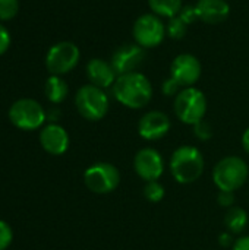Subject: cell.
I'll return each mask as SVG.
<instances>
[{
    "label": "cell",
    "mask_w": 249,
    "mask_h": 250,
    "mask_svg": "<svg viewBox=\"0 0 249 250\" xmlns=\"http://www.w3.org/2000/svg\"><path fill=\"white\" fill-rule=\"evenodd\" d=\"M113 97L122 105L138 110L144 108L153 98V85L141 72L119 75L112 86Z\"/></svg>",
    "instance_id": "obj_1"
},
{
    "label": "cell",
    "mask_w": 249,
    "mask_h": 250,
    "mask_svg": "<svg viewBox=\"0 0 249 250\" xmlns=\"http://www.w3.org/2000/svg\"><path fill=\"white\" fill-rule=\"evenodd\" d=\"M170 173L181 185L197 182L204 173V157L197 146L182 145L170 157Z\"/></svg>",
    "instance_id": "obj_2"
},
{
    "label": "cell",
    "mask_w": 249,
    "mask_h": 250,
    "mask_svg": "<svg viewBox=\"0 0 249 250\" xmlns=\"http://www.w3.org/2000/svg\"><path fill=\"white\" fill-rule=\"evenodd\" d=\"M248 164L235 155L225 157L220 160L213 170V180L219 190L235 192L245 185L248 180Z\"/></svg>",
    "instance_id": "obj_3"
},
{
    "label": "cell",
    "mask_w": 249,
    "mask_h": 250,
    "mask_svg": "<svg viewBox=\"0 0 249 250\" xmlns=\"http://www.w3.org/2000/svg\"><path fill=\"white\" fill-rule=\"evenodd\" d=\"M173 110L176 117L185 125H197L204 120L207 113V98L204 92L195 86L183 88L176 97L173 103Z\"/></svg>",
    "instance_id": "obj_4"
},
{
    "label": "cell",
    "mask_w": 249,
    "mask_h": 250,
    "mask_svg": "<svg viewBox=\"0 0 249 250\" xmlns=\"http://www.w3.org/2000/svg\"><path fill=\"white\" fill-rule=\"evenodd\" d=\"M75 105L84 119L98 122L109 111V97L104 89L88 83L78 89L75 95Z\"/></svg>",
    "instance_id": "obj_5"
},
{
    "label": "cell",
    "mask_w": 249,
    "mask_h": 250,
    "mask_svg": "<svg viewBox=\"0 0 249 250\" xmlns=\"http://www.w3.org/2000/svg\"><path fill=\"white\" fill-rule=\"evenodd\" d=\"M9 120L18 129L37 130L47 120V113L38 101L31 98H21L10 105Z\"/></svg>",
    "instance_id": "obj_6"
},
{
    "label": "cell",
    "mask_w": 249,
    "mask_h": 250,
    "mask_svg": "<svg viewBox=\"0 0 249 250\" xmlns=\"http://www.w3.org/2000/svg\"><path fill=\"white\" fill-rule=\"evenodd\" d=\"M132 34L135 42L147 50L158 47L166 38L167 29L160 16L154 13H144L134 22Z\"/></svg>",
    "instance_id": "obj_7"
},
{
    "label": "cell",
    "mask_w": 249,
    "mask_h": 250,
    "mask_svg": "<svg viewBox=\"0 0 249 250\" xmlns=\"http://www.w3.org/2000/svg\"><path fill=\"white\" fill-rule=\"evenodd\" d=\"M84 183L92 193L107 195L119 186L120 173L110 163H95L85 170Z\"/></svg>",
    "instance_id": "obj_8"
},
{
    "label": "cell",
    "mask_w": 249,
    "mask_h": 250,
    "mask_svg": "<svg viewBox=\"0 0 249 250\" xmlns=\"http://www.w3.org/2000/svg\"><path fill=\"white\" fill-rule=\"evenodd\" d=\"M81 51L72 41H60L50 47L45 56V67L51 75L69 73L79 63Z\"/></svg>",
    "instance_id": "obj_9"
},
{
    "label": "cell",
    "mask_w": 249,
    "mask_h": 250,
    "mask_svg": "<svg viewBox=\"0 0 249 250\" xmlns=\"http://www.w3.org/2000/svg\"><path fill=\"white\" fill-rule=\"evenodd\" d=\"M203 73L201 62L189 53H182L176 56L170 64V76L182 86H194Z\"/></svg>",
    "instance_id": "obj_10"
},
{
    "label": "cell",
    "mask_w": 249,
    "mask_h": 250,
    "mask_svg": "<svg viewBox=\"0 0 249 250\" xmlns=\"http://www.w3.org/2000/svg\"><path fill=\"white\" fill-rule=\"evenodd\" d=\"M147 51L136 42H128L120 45L112 56V66L114 72L119 75H126L132 72H138V67L145 62Z\"/></svg>",
    "instance_id": "obj_11"
},
{
    "label": "cell",
    "mask_w": 249,
    "mask_h": 250,
    "mask_svg": "<svg viewBox=\"0 0 249 250\" xmlns=\"http://www.w3.org/2000/svg\"><path fill=\"white\" fill-rule=\"evenodd\" d=\"M135 173L145 182L158 180L164 173V161L161 154L154 148H142L134 158Z\"/></svg>",
    "instance_id": "obj_12"
},
{
    "label": "cell",
    "mask_w": 249,
    "mask_h": 250,
    "mask_svg": "<svg viewBox=\"0 0 249 250\" xmlns=\"http://www.w3.org/2000/svg\"><path fill=\"white\" fill-rule=\"evenodd\" d=\"M170 126V119L166 113L153 110L139 119L138 133L145 141H158L169 133Z\"/></svg>",
    "instance_id": "obj_13"
},
{
    "label": "cell",
    "mask_w": 249,
    "mask_h": 250,
    "mask_svg": "<svg viewBox=\"0 0 249 250\" xmlns=\"http://www.w3.org/2000/svg\"><path fill=\"white\" fill-rule=\"evenodd\" d=\"M40 144L45 152L51 155H62L69 148V135L60 125L50 123L41 129Z\"/></svg>",
    "instance_id": "obj_14"
},
{
    "label": "cell",
    "mask_w": 249,
    "mask_h": 250,
    "mask_svg": "<svg viewBox=\"0 0 249 250\" xmlns=\"http://www.w3.org/2000/svg\"><path fill=\"white\" fill-rule=\"evenodd\" d=\"M87 78L90 79L91 85L106 89L113 86L117 79V73L114 72L110 62L95 57L87 63Z\"/></svg>",
    "instance_id": "obj_15"
},
{
    "label": "cell",
    "mask_w": 249,
    "mask_h": 250,
    "mask_svg": "<svg viewBox=\"0 0 249 250\" xmlns=\"http://www.w3.org/2000/svg\"><path fill=\"white\" fill-rule=\"evenodd\" d=\"M198 19L208 25H219L229 18L230 6L226 0H198L195 3Z\"/></svg>",
    "instance_id": "obj_16"
},
{
    "label": "cell",
    "mask_w": 249,
    "mask_h": 250,
    "mask_svg": "<svg viewBox=\"0 0 249 250\" xmlns=\"http://www.w3.org/2000/svg\"><path fill=\"white\" fill-rule=\"evenodd\" d=\"M44 92L45 97L50 103L53 104H60L62 101H65V98L68 97L69 92V86L66 83L65 79H62L57 75H51L44 85Z\"/></svg>",
    "instance_id": "obj_17"
},
{
    "label": "cell",
    "mask_w": 249,
    "mask_h": 250,
    "mask_svg": "<svg viewBox=\"0 0 249 250\" xmlns=\"http://www.w3.org/2000/svg\"><path fill=\"white\" fill-rule=\"evenodd\" d=\"M248 224V214L244 208L232 207L229 208L227 214L225 215V226L227 227L229 233L239 234L245 230Z\"/></svg>",
    "instance_id": "obj_18"
},
{
    "label": "cell",
    "mask_w": 249,
    "mask_h": 250,
    "mask_svg": "<svg viewBox=\"0 0 249 250\" xmlns=\"http://www.w3.org/2000/svg\"><path fill=\"white\" fill-rule=\"evenodd\" d=\"M148 6L151 9V13L167 19L178 16L181 9L183 7L182 0H148Z\"/></svg>",
    "instance_id": "obj_19"
},
{
    "label": "cell",
    "mask_w": 249,
    "mask_h": 250,
    "mask_svg": "<svg viewBox=\"0 0 249 250\" xmlns=\"http://www.w3.org/2000/svg\"><path fill=\"white\" fill-rule=\"evenodd\" d=\"M188 26L181 18L179 15L175 16V18H170L167 25H166V29H167V35L173 40H182L185 35H186V31H188Z\"/></svg>",
    "instance_id": "obj_20"
},
{
    "label": "cell",
    "mask_w": 249,
    "mask_h": 250,
    "mask_svg": "<svg viewBox=\"0 0 249 250\" xmlns=\"http://www.w3.org/2000/svg\"><path fill=\"white\" fill-rule=\"evenodd\" d=\"M164 195H166V190H164L163 185L158 183L157 180L145 183V186H144V196H145L147 201H150L153 204H157V202L163 201Z\"/></svg>",
    "instance_id": "obj_21"
},
{
    "label": "cell",
    "mask_w": 249,
    "mask_h": 250,
    "mask_svg": "<svg viewBox=\"0 0 249 250\" xmlns=\"http://www.w3.org/2000/svg\"><path fill=\"white\" fill-rule=\"evenodd\" d=\"M19 12V0H0V21H10Z\"/></svg>",
    "instance_id": "obj_22"
},
{
    "label": "cell",
    "mask_w": 249,
    "mask_h": 250,
    "mask_svg": "<svg viewBox=\"0 0 249 250\" xmlns=\"http://www.w3.org/2000/svg\"><path fill=\"white\" fill-rule=\"evenodd\" d=\"M194 133L200 141H210L213 138V127L208 122L201 120L197 125H194Z\"/></svg>",
    "instance_id": "obj_23"
},
{
    "label": "cell",
    "mask_w": 249,
    "mask_h": 250,
    "mask_svg": "<svg viewBox=\"0 0 249 250\" xmlns=\"http://www.w3.org/2000/svg\"><path fill=\"white\" fill-rule=\"evenodd\" d=\"M12 239H13L12 229L9 227L7 223L0 220V250L7 249L12 243Z\"/></svg>",
    "instance_id": "obj_24"
},
{
    "label": "cell",
    "mask_w": 249,
    "mask_h": 250,
    "mask_svg": "<svg viewBox=\"0 0 249 250\" xmlns=\"http://www.w3.org/2000/svg\"><path fill=\"white\" fill-rule=\"evenodd\" d=\"M182 89H183V88H182L172 76H169L167 79H164L163 83H161V92H163L164 95H167V97H176Z\"/></svg>",
    "instance_id": "obj_25"
},
{
    "label": "cell",
    "mask_w": 249,
    "mask_h": 250,
    "mask_svg": "<svg viewBox=\"0 0 249 250\" xmlns=\"http://www.w3.org/2000/svg\"><path fill=\"white\" fill-rule=\"evenodd\" d=\"M179 18H181L186 25L194 23V22L198 19V13H197L195 4H185V6L181 9V12H179Z\"/></svg>",
    "instance_id": "obj_26"
},
{
    "label": "cell",
    "mask_w": 249,
    "mask_h": 250,
    "mask_svg": "<svg viewBox=\"0 0 249 250\" xmlns=\"http://www.w3.org/2000/svg\"><path fill=\"white\" fill-rule=\"evenodd\" d=\"M10 47V32L7 31V28L0 23V56L4 54Z\"/></svg>",
    "instance_id": "obj_27"
},
{
    "label": "cell",
    "mask_w": 249,
    "mask_h": 250,
    "mask_svg": "<svg viewBox=\"0 0 249 250\" xmlns=\"http://www.w3.org/2000/svg\"><path fill=\"white\" fill-rule=\"evenodd\" d=\"M217 201H219L220 207L232 208L233 204H235V195H233V192H223V190H220V193L217 196Z\"/></svg>",
    "instance_id": "obj_28"
},
{
    "label": "cell",
    "mask_w": 249,
    "mask_h": 250,
    "mask_svg": "<svg viewBox=\"0 0 249 250\" xmlns=\"http://www.w3.org/2000/svg\"><path fill=\"white\" fill-rule=\"evenodd\" d=\"M219 243H220L222 248H230V246H233L235 239H233L232 233H222L219 236Z\"/></svg>",
    "instance_id": "obj_29"
},
{
    "label": "cell",
    "mask_w": 249,
    "mask_h": 250,
    "mask_svg": "<svg viewBox=\"0 0 249 250\" xmlns=\"http://www.w3.org/2000/svg\"><path fill=\"white\" fill-rule=\"evenodd\" d=\"M232 250H249V236H244L235 240Z\"/></svg>",
    "instance_id": "obj_30"
},
{
    "label": "cell",
    "mask_w": 249,
    "mask_h": 250,
    "mask_svg": "<svg viewBox=\"0 0 249 250\" xmlns=\"http://www.w3.org/2000/svg\"><path fill=\"white\" fill-rule=\"evenodd\" d=\"M242 146H244L245 152L249 154V127L244 132V135H242Z\"/></svg>",
    "instance_id": "obj_31"
},
{
    "label": "cell",
    "mask_w": 249,
    "mask_h": 250,
    "mask_svg": "<svg viewBox=\"0 0 249 250\" xmlns=\"http://www.w3.org/2000/svg\"><path fill=\"white\" fill-rule=\"evenodd\" d=\"M59 116H60V113H59V110H56V108H53V110H50V113L47 114V119H48L50 122H56V120L59 119Z\"/></svg>",
    "instance_id": "obj_32"
}]
</instances>
